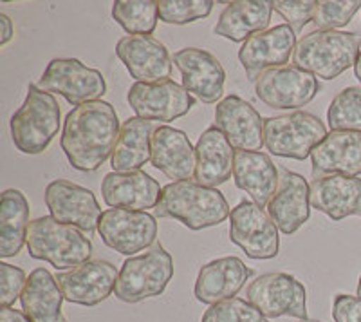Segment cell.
<instances>
[{
  "mask_svg": "<svg viewBox=\"0 0 361 322\" xmlns=\"http://www.w3.org/2000/svg\"><path fill=\"white\" fill-rule=\"evenodd\" d=\"M121 125L109 102L96 100L74 107L63 121L60 147L71 167L80 172H96L112 157Z\"/></svg>",
  "mask_w": 361,
  "mask_h": 322,
  "instance_id": "cell-1",
  "label": "cell"
},
{
  "mask_svg": "<svg viewBox=\"0 0 361 322\" xmlns=\"http://www.w3.org/2000/svg\"><path fill=\"white\" fill-rule=\"evenodd\" d=\"M230 205L219 189L197 181H173L163 186L161 199L154 208L156 217H170L190 230L217 227L230 217Z\"/></svg>",
  "mask_w": 361,
  "mask_h": 322,
  "instance_id": "cell-2",
  "label": "cell"
},
{
  "mask_svg": "<svg viewBox=\"0 0 361 322\" xmlns=\"http://www.w3.org/2000/svg\"><path fill=\"white\" fill-rule=\"evenodd\" d=\"M361 53V35L353 31H312L298 40L293 64L316 78L334 80L354 67Z\"/></svg>",
  "mask_w": 361,
  "mask_h": 322,
  "instance_id": "cell-3",
  "label": "cell"
},
{
  "mask_svg": "<svg viewBox=\"0 0 361 322\" xmlns=\"http://www.w3.org/2000/svg\"><path fill=\"white\" fill-rule=\"evenodd\" d=\"M25 244L33 259L47 261L56 270H73L89 263L94 252L82 230L60 223L53 215H42L29 223Z\"/></svg>",
  "mask_w": 361,
  "mask_h": 322,
  "instance_id": "cell-4",
  "label": "cell"
},
{
  "mask_svg": "<svg viewBox=\"0 0 361 322\" xmlns=\"http://www.w3.org/2000/svg\"><path fill=\"white\" fill-rule=\"evenodd\" d=\"M60 118L56 98L42 91L37 83H29L24 104L9 121L13 143L22 154L44 153L60 131Z\"/></svg>",
  "mask_w": 361,
  "mask_h": 322,
  "instance_id": "cell-5",
  "label": "cell"
},
{
  "mask_svg": "<svg viewBox=\"0 0 361 322\" xmlns=\"http://www.w3.org/2000/svg\"><path fill=\"white\" fill-rule=\"evenodd\" d=\"M173 277V259L166 248L156 243L140 256L125 261L116 281L114 295L121 302L135 304L159 297Z\"/></svg>",
  "mask_w": 361,
  "mask_h": 322,
  "instance_id": "cell-6",
  "label": "cell"
},
{
  "mask_svg": "<svg viewBox=\"0 0 361 322\" xmlns=\"http://www.w3.org/2000/svg\"><path fill=\"white\" fill-rule=\"evenodd\" d=\"M327 134L324 121L312 112L296 111L264 118V145L271 154L280 157L307 160Z\"/></svg>",
  "mask_w": 361,
  "mask_h": 322,
  "instance_id": "cell-7",
  "label": "cell"
},
{
  "mask_svg": "<svg viewBox=\"0 0 361 322\" xmlns=\"http://www.w3.org/2000/svg\"><path fill=\"white\" fill-rule=\"evenodd\" d=\"M246 297L267 318H309L307 290L291 273H262L247 286Z\"/></svg>",
  "mask_w": 361,
  "mask_h": 322,
  "instance_id": "cell-8",
  "label": "cell"
},
{
  "mask_svg": "<svg viewBox=\"0 0 361 322\" xmlns=\"http://www.w3.org/2000/svg\"><path fill=\"white\" fill-rule=\"evenodd\" d=\"M37 85L45 93L63 96L74 107L96 102L107 93V82L102 73L76 58L51 60Z\"/></svg>",
  "mask_w": 361,
  "mask_h": 322,
  "instance_id": "cell-9",
  "label": "cell"
},
{
  "mask_svg": "<svg viewBox=\"0 0 361 322\" xmlns=\"http://www.w3.org/2000/svg\"><path fill=\"white\" fill-rule=\"evenodd\" d=\"M322 85L312 73L296 66L267 69L255 82L257 98L271 109L291 111L311 104Z\"/></svg>",
  "mask_w": 361,
  "mask_h": 322,
  "instance_id": "cell-10",
  "label": "cell"
},
{
  "mask_svg": "<svg viewBox=\"0 0 361 322\" xmlns=\"http://www.w3.org/2000/svg\"><path fill=\"white\" fill-rule=\"evenodd\" d=\"M230 239L251 259H275L279 256V227L264 208L247 199L231 208Z\"/></svg>",
  "mask_w": 361,
  "mask_h": 322,
  "instance_id": "cell-11",
  "label": "cell"
},
{
  "mask_svg": "<svg viewBox=\"0 0 361 322\" xmlns=\"http://www.w3.org/2000/svg\"><path fill=\"white\" fill-rule=\"evenodd\" d=\"M98 232L109 248L121 256L132 257L156 244V215L143 210L109 208L99 217Z\"/></svg>",
  "mask_w": 361,
  "mask_h": 322,
  "instance_id": "cell-12",
  "label": "cell"
},
{
  "mask_svg": "<svg viewBox=\"0 0 361 322\" xmlns=\"http://www.w3.org/2000/svg\"><path fill=\"white\" fill-rule=\"evenodd\" d=\"M127 102L137 118L148 121H173L188 114L195 105V98L173 80L135 82L128 89Z\"/></svg>",
  "mask_w": 361,
  "mask_h": 322,
  "instance_id": "cell-13",
  "label": "cell"
},
{
  "mask_svg": "<svg viewBox=\"0 0 361 322\" xmlns=\"http://www.w3.org/2000/svg\"><path fill=\"white\" fill-rule=\"evenodd\" d=\"M45 207L63 225L78 228L87 236L98 230L102 208L94 192L67 179H54L45 186Z\"/></svg>",
  "mask_w": 361,
  "mask_h": 322,
  "instance_id": "cell-14",
  "label": "cell"
},
{
  "mask_svg": "<svg viewBox=\"0 0 361 322\" xmlns=\"http://www.w3.org/2000/svg\"><path fill=\"white\" fill-rule=\"evenodd\" d=\"M296 44V33L288 24L251 35L238 49V60L246 71L247 80L257 82L267 69L286 66L295 54Z\"/></svg>",
  "mask_w": 361,
  "mask_h": 322,
  "instance_id": "cell-15",
  "label": "cell"
},
{
  "mask_svg": "<svg viewBox=\"0 0 361 322\" xmlns=\"http://www.w3.org/2000/svg\"><path fill=\"white\" fill-rule=\"evenodd\" d=\"M118 275L112 263L96 259L58 273L56 281L67 302L92 308L114 294Z\"/></svg>",
  "mask_w": 361,
  "mask_h": 322,
  "instance_id": "cell-16",
  "label": "cell"
},
{
  "mask_svg": "<svg viewBox=\"0 0 361 322\" xmlns=\"http://www.w3.org/2000/svg\"><path fill=\"white\" fill-rule=\"evenodd\" d=\"M172 62L183 76V87L202 104H217L222 98L226 71L221 60L201 47H185L173 53Z\"/></svg>",
  "mask_w": 361,
  "mask_h": 322,
  "instance_id": "cell-17",
  "label": "cell"
},
{
  "mask_svg": "<svg viewBox=\"0 0 361 322\" xmlns=\"http://www.w3.org/2000/svg\"><path fill=\"white\" fill-rule=\"evenodd\" d=\"M116 54L135 82L156 83L170 80L172 56L163 42L150 35H127L116 44Z\"/></svg>",
  "mask_w": 361,
  "mask_h": 322,
  "instance_id": "cell-18",
  "label": "cell"
},
{
  "mask_svg": "<svg viewBox=\"0 0 361 322\" xmlns=\"http://www.w3.org/2000/svg\"><path fill=\"white\" fill-rule=\"evenodd\" d=\"M215 127L228 138L233 149L260 153L264 147V118L240 96L228 95L219 102Z\"/></svg>",
  "mask_w": 361,
  "mask_h": 322,
  "instance_id": "cell-19",
  "label": "cell"
},
{
  "mask_svg": "<svg viewBox=\"0 0 361 322\" xmlns=\"http://www.w3.org/2000/svg\"><path fill=\"white\" fill-rule=\"evenodd\" d=\"M311 190L304 176L280 169L279 189L267 205V214L279 230L291 236L304 227L311 217Z\"/></svg>",
  "mask_w": 361,
  "mask_h": 322,
  "instance_id": "cell-20",
  "label": "cell"
},
{
  "mask_svg": "<svg viewBox=\"0 0 361 322\" xmlns=\"http://www.w3.org/2000/svg\"><path fill=\"white\" fill-rule=\"evenodd\" d=\"M251 275L253 270L247 268L240 257L230 256L209 261L199 270L193 295L199 302L208 306L228 301L244 288Z\"/></svg>",
  "mask_w": 361,
  "mask_h": 322,
  "instance_id": "cell-21",
  "label": "cell"
},
{
  "mask_svg": "<svg viewBox=\"0 0 361 322\" xmlns=\"http://www.w3.org/2000/svg\"><path fill=\"white\" fill-rule=\"evenodd\" d=\"M163 189L145 170L134 172H109L102 181V196L111 208L143 210L156 208Z\"/></svg>",
  "mask_w": 361,
  "mask_h": 322,
  "instance_id": "cell-22",
  "label": "cell"
},
{
  "mask_svg": "<svg viewBox=\"0 0 361 322\" xmlns=\"http://www.w3.org/2000/svg\"><path fill=\"white\" fill-rule=\"evenodd\" d=\"M311 207L333 221H341L350 215L361 217V179L353 176L331 174L314 178L309 183Z\"/></svg>",
  "mask_w": 361,
  "mask_h": 322,
  "instance_id": "cell-23",
  "label": "cell"
},
{
  "mask_svg": "<svg viewBox=\"0 0 361 322\" xmlns=\"http://www.w3.org/2000/svg\"><path fill=\"white\" fill-rule=\"evenodd\" d=\"M312 178L341 174L357 178L361 174V133L331 131L311 153Z\"/></svg>",
  "mask_w": 361,
  "mask_h": 322,
  "instance_id": "cell-24",
  "label": "cell"
},
{
  "mask_svg": "<svg viewBox=\"0 0 361 322\" xmlns=\"http://www.w3.org/2000/svg\"><path fill=\"white\" fill-rule=\"evenodd\" d=\"M195 147L186 133L159 125L152 136V165L170 179L188 181L195 174Z\"/></svg>",
  "mask_w": 361,
  "mask_h": 322,
  "instance_id": "cell-25",
  "label": "cell"
},
{
  "mask_svg": "<svg viewBox=\"0 0 361 322\" xmlns=\"http://www.w3.org/2000/svg\"><path fill=\"white\" fill-rule=\"evenodd\" d=\"M195 174L193 181L199 185L217 189L231 178L235 165V150L228 138L215 125L208 127L199 136L195 145Z\"/></svg>",
  "mask_w": 361,
  "mask_h": 322,
  "instance_id": "cell-26",
  "label": "cell"
},
{
  "mask_svg": "<svg viewBox=\"0 0 361 322\" xmlns=\"http://www.w3.org/2000/svg\"><path fill=\"white\" fill-rule=\"evenodd\" d=\"M233 179L237 189L244 190L260 208L267 207L279 189L280 170L266 153H235Z\"/></svg>",
  "mask_w": 361,
  "mask_h": 322,
  "instance_id": "cell-27",
  "label": "cell"
},
{
  "mask_svg": "<svg viewBox=\"0 0 361 322\" xmlns=\"http://www.w3.org/2000/svg\"><path fill=\"white\" fill-rule=\"evenodd\" d=\"M63 301L56 277L49 270L37 268L29 273L20 304L31 322H69L62 311Z\"/></svg>",
  "mask_w": 361,
  "mask_h": 322,
  "instance_id": "cell-28",
  "label": "cell"
},
{
  "mask_svg": "<svg viewBox=\"0 0 361 322\" xmlns=\"http://www.w3.org/2000/svg\"><path fill=\"white\" fill-rule=\"evenodd\" d=\"M273 15L271 0H237L226 6L214 33L231 42H246L251 35L266 31Z\"/></svg>",
  "mask_w": 361,
  "mask_h": 322,
  "instance_id": "cell-29",
  "label": "cell"
},
{
  "mask_svg": "<svg viewBox=\"0 0 361 322\" xmlns=\"http://www.w3.org/2000/svg\"><path fill=\"white\" fill-rule=\"evenodd\" d=\"M156 121L143 118H128L121 125L118 143L112 153L111 163L114 172H134L141 170L148 161H152V136L156 133Z\"/></svg>",
  "mask_w": 361,
  "mask_h": 322,
  "instance_id": "cell-30",
  "label": "cell"
},
{
  "mask_svg": "<svg viewBox=\"0 0 361 322\" xmlns=\"http://www.w3.org/2000/svg\"><path fill=\"white\" fill-rule=\"evenodd\" d=\"M29 201L20 190L8 189L0 199V257H15L27 243Z\"/></svg>",
  "mask_w": 361,
  "mask_h": 322,
  "instance_id": "cell-31",
  "label": "cell"
},
{
  "mask_svg": "<svg viewBox=\"0 0 361 322\" xmlns=\"http://www.w3.org/2000/svg\"><path fill=\"white\" fill-rule=\"evenodd\" d=\"M112 18L128 35H152L159 20L157 0H118L112 4Z\"/></svg>",
  "mask_w": 361,
  "mask_h": 322,
  "instance_id": "cell-32",
  "label": "cell"
},
{
  "mask_svg": "<svg viewBox=\"0 0 361 322\" xmlns=\"http://www.w3.org/2000/svg\"><path fill=\"white\" fill-rule=\"evenodd\" d=\"M331 131L361 133V85L345 87L338 93L327 109Z\"/></svg>",
  "mask_w": 361,
  "mask_h": 322,
  "instance_id": "cell-33",
  "label": "cell"
},
{
  "mask_svg": "<svg viewBox=\"0 0 361 322\" xmlns=\"http://www.w3.org/2000/svg\"><path fill=\"white\" fill-rule=\"evenodd\" d=\"M159 20L164 24L185 25L209 17L214 0H157Z\"/></svg>",
  "mask_w": 361,
  "mask_h": 322,
  "instance_id": "cell-34",
  "label": "cell"
},
{
  "mask_svg": "<svg viewBox=\"0 0 361 322\" xmlns=\"http://www.w3.org/2000/svg\"><path fill=\"white\" fill-rule=\"evenodd\" d=\"M361 9V0H320L316 4L312 24L318 31H338V28L349 24Z\"/></svg>",
  "mask_w": 361,
  "mask_h": 322,
  "instance_id": "cell-35",
  "label": "cell"
},
{
  "mask_svg": "<svg viewBox=\"0 0 361 322\" xmlns=\"http://www.w3.org/2000/svg\"><path fill=\"white\" fill-rule=\"evenodd\" d=\"M201 322H271L264 317L250 301L244 299H228V301L212 304L202 314Z\"/></svg>",
  "mask_w": 361,
  "mask_h": 322,
  "instance_id": "cell-36",
  "label": "cell"
},
{
  "mask_svg": "<svg viewBox=\"0 0 361 322\" xmlns=\"http://www.w3.org/2000/svg\"><path fill=\"white\" fill-rule=\"evenodd\" d=\"M273 2V11H276L280 17L286 20V24L295 31L300 33L309 22H312L316 13L314 0H302V2H293V0H271Z\"/></svg>",
  "mask_w": 361,
  "mask_h": 322,
  "instance_id": "cell-37",
  "label": "cell"
},
{
  "mask_svg": "<svg viewBox=\"0 0 361 322\" xmlns=\"http://www.w3.org/2000/svg\"><path fill=\"white\" fill-rule=\"evenodd\" d=\"M25 282H27V277L24 270L2 261L0 263V304H15V301L24 292Z\"/></svg>",
  "mask_w": 361,
  "mask_h": 322,
  "instance_id": "cell-38",
  "label": "cell"
},
{
  "mask_svg": "<svg viewBox=\"0 0 361 322\" xmlns=\"http://www.w3.org/2000/svg\"><path fill=\"white\" fill-rule=\"evenodd\" d=\"M333 318L334 322H361V299L338 294L333 301Z\"/></svg>",
  "mask_w": 361,
  "mask_h": 322,
  "instance_id": "cell-39",
  "label": "cell"
},
{
  "mask_svg": "<svg viewBox=\"0 0 361 322\" xmlns=\"http://www.w3.org/2000/svg\"><path fill=\"white\" fill-rule=\"evenodd\" d=\"M15 35V25L6 13H0V46H6Z\"/></svg>",
  "mask_w": 361,
  "mask_h": 322,
  "instance_id": "cell-40",
  "label": "cell"
},
{
  "mask_svg": "<svg viewBox=\"0 0 361 322\" xmlns=\"http://www.w3.org/2000/svg\"><path fill=\"white\" fill-rule=\"evenodd\" d=\"M0 322H31V318L22 310H15L11 306H2V310H0Z\"/></svg>",
  "mask_w": 361,
  "mask_h": 322,
  "instance_id": "cell-41",
  "label": "cell"
},
{
  "mask_svg": "<svg viewBox=\"0 0 361 322\" xmlns=\"http://www.w3.org/2000/svg\"><path fill=\"white\" fill-rule=\"evenodd\" d=\"M354 75H356V78L360 80V83H361V53H360V56H357L356 64H354Z\"/></svg>",
  "mask_w": 361,
  "mask_h": 322,
  "instance_id": "cell-42",
  "label": "cell"
},
{
  "mask_svg": "<svg viewBox=\"0 0 361 322\" xmlns=\"http://www.w3.org/2000/svg\"><path fill=\"white\" fill-rule=\"evenodd\" d=\"M356 295L361 299V275H360V281H357V288H356Z\"/></svg>",
  "mask_w": 361,
  "mask_h": 322,
  "instance_id": "cell-43",
  "label": "cell"
},
{
  "mask_svg": "<svg viewBox=\"0 0 361 322\" xmlns=\"http://www.w3.org/2000/svg\"><path fill=\"white\" fill-rule=\"evenodd\" d=\"M300 322H322V321H314V318H304V321Z\"/></svg>",
  "mask_w": 361,
  "mask_h": 322,
  "instance_id": "cell-44",
  "label": "cell"
}]
</instances>
